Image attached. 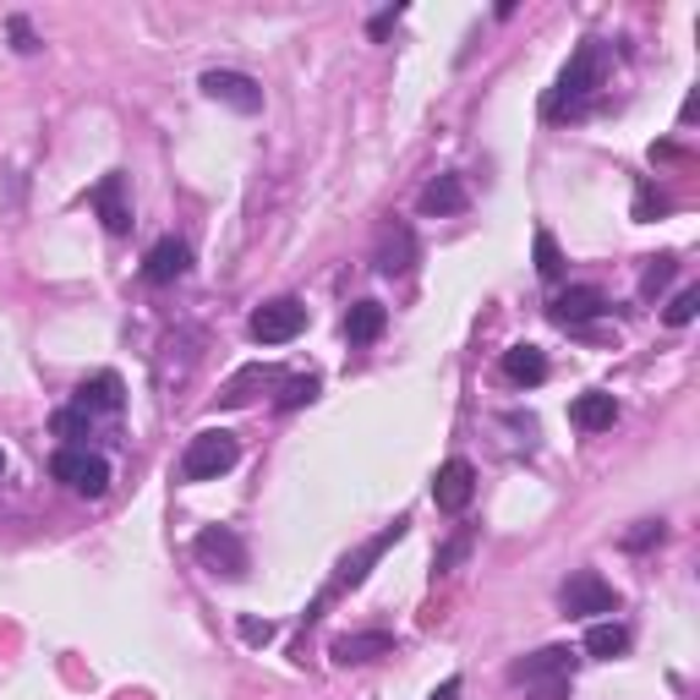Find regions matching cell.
I'll return each mask as SVG.
<instances>
[{
  "label": "cell",
  "mask_w": 700,
  "mask_h": 700,
  "mask_svg": "<svg viewBox=\"0 0 700 700\" xmlns=\"http://www.w3.org/2000/svg\"><path fill=\"white\" fill-rule=\"evenodd\" d=\"M585 651H591L597 662H613V657L630 651V630H624V624H591V630H585Z\"/></svg>",
  "instance_id": "21"
},
{
  "label": "cell",
  "mask_w": 700,
  "mask_h": 700,
  "mask_svg": "<svg viewBox=\"0 0 700 700\" xmlns=\"http://www.w3.org/2000/svg\"><path fill=\"white\" fill-rule=\"evenodd\" d=\"M536 274H542V279H559V274H564V257H559L553 230H536Z\"/></svg>",
  "instance_id": "25"
},
{
  "label": "cell",
  "mask_w": 700,
  "mask_h": 700,
  "mask_svg": "<svg viewBox=\"0 0 700 700\" xmlns=\"http://www.w3.org/2000/svg\"><path fill=\"white\" fill-rule=\"evenodd\" d=\"M411 263H416V236H411V225H388V230H383L378 274L400 279V274H411Z\"/></svg>",
  "instance_id": "19"
},
{
  "label": "cell",
  "mask_w": 700,
  "mask_h": 700,
  "mask_svg": "<svg viewBox=\"0 0 700 700\" xmlns=\"http://www.w3.org/2000/svg\"><path fill=\"white\" fill-rule=\"evenodd\" d=\"M673 208V197L668 191H657L651 181H640V191H635V219H651V214H668Z\"/></svg>",
  "instance_id": "27"
},
{
  "label": "cell",
  "mask_w": 700,
  "mask_h": 700,
  "mask_svg": "<svg viewBox=\"0 0 700 700\" xmlns=\"http://www.w3.org/2000/svg\"><path fill=\"white\" fill-rule=\"evenodd\" d=\"M127 405V383L116 378V373H93V378L77 383V411H88V416H116Z\"/></svg>",
  "instance_id": "14"
},
{
  "label": "cell",
  "mask_w": 700,
  "mask_h": 700,
  "mask_svg": "<svg viewBox=\"0 0 700 700\" xmlns=\"http://www.w3.org/2000/svg\"><path fill=\"white\" fill-rule=\"evenodd\" d=\"M236 460H241L236 433H225V427H203V433L187 444V454H181V476H187V482H219Z\"/></svg>",
  "instance_id": "4"
},
{
  "label": "cell",
  "mask_w": 700,
  "mask_h": 700,
  "mask_svg": "<svg viewBox=\"0 0 700 700\" xmlns=\"http://www.w3.org/2000/svg\"><path fill=\"white\" fill-rule=\"evenodd\" d=\"M559 608H564V619H602V613H619V591L597 570H574L559 591Z\"/></svg>",
  "instance_id": "7"
},
{
  "label": "cell",
  "mask_w": 700,
  "mask_h": 700,
  "mask_svg": "<svg viewBox=\"0 0 700 700\" xmlns=\"http://www.w3.org/2000/svg\"><path fill=\"white\" fill-rule=\"evenodd\" d=\"M241 640H247V645H268V640H274V624H268V619H241Z\"/></svg>",
  "instance_id": "30"
},
{
  "label": "cell",
  "mask_w": 700,
  "mask_h": 700,
  "mask_svg": "<svg viewBox=\"0 0 700 700\" xmlns=\"http://www.w3.org/2000/svg\"><path fill=\"white\" fill-rule=\"evenodd\" d=\"M0 471H6V448H0Z\"/></svg>",
  "instance_id": "34"
},
{
  "label": "cell",
  "mask_w": 700,
  "mask_h": 700,
  "mask_svg": "<svg viewBox=\"0 0 700 700\" xmlns=\"http://www.w3.org/2000/svg\"><path fill=\"white\" fill-rule=\"evenodd\" d=\"M187 268H191V247L181 236H159V241L148 247V257H142V279H148V285H176Z\"/></svg>",
  "instance_id": "11"
},
{
  "label": "cell",
  "mask_w": 700,
  "mask_h": 700,
  "mask_svg": "<svg viewBox=\"0 0 700 700\" xmlns=\"http://www.w3.org/2000/svg\"><path fill=\"white\" fill-rule=\"evenodd\" d=\"M696 313H700V290L690 285V290L673 296V307L662 313V323H668V328H684V323H696Z\"/></svg>",
  "instance_id": "26"
},
{
  "label": "cell",
  "mask_w": 700,
  "mask_h": 700,
  "mask_svg": "<svg viewBox=\"0 0 700 700\" xmlns=\"http://www.w3.org/2000/svg\"><path fill=\"white\" fill-rule=\"evenodd\" d=\"M394 651V635L388 630H362V635H339L328 645V657L339 662V668H362V662H378Z\"/></svg>",
  "instance_id": "15"
},
{
  "label": "cell",
  "mask_w": 700,
  "mask_h": 700,
  "mask_svg": "<svg viewBox=\"0 0 700 700\" xmlns=\"http://www.w3.org/2000/svg\"><path fill=\"white\" fill-rule=\"evenodd\" d=\"M673 274H679V257H668V253L651 257V263H645V274H640V302H657V296L673 285Z\"/></svg>",
  "instance_id": "22"
},
{
  "label": "cell",
  "mask_w": 700,
  "mask_h": 700,
  "mask_svg": "<svg viewBox=\"0 0 700 700\" xmlns=\"http://www.w3.org/2000/svg\"><path fill=\"white\" fill-rule=\"evenodd\" d=\"M476 499V465L471 460H444L433 476V504L444 514H465Z\"/></svg>",
  "instance_id": "9"
},
{
  "label": "cell",
  "mask_w": 700,
  "mask_h": 700,
  "mask_svg": "<svg viewBox=\"0 0 700 700\" xmlns=\"http://www.w3.org/2000/svg\"><path fill=\"white\" fill-rule=\"evenodd\" d=\"M602 88V39H585L580 50L570 56V66L559 71L553 93L542 99V116L548 121H564V116H580L591 105V93Z\"/></svg>",
  "instance_id": "1"
},
{
  "label": "cell",
  "mask_w": 700,
  "mask_h": 700,
  "mask_svg": "<svg viewBox=\"0 0 700 700\" xmlns=\"http://www.w3.org/2000/svg\"><path fill=\"white\" fill-rule=\"evenodd\" d=\"M465 548H471V536H454V542H448L444 553H438V564H433V574H448V564H454V559H465Z\"/></svg>",
  "instance_id": "31"
},
{
  "label": "cell",
  "mask_w": 700,
  "mask_h": 700,
  "mask_svg": "<svg viewBox=\"0 0 700 700\" xmlns=\"http://www.w3.org/2000/svg\"><path fill=\"white\" fill-rule=\"evenodd\" d=\"M662 536H668V525H662V520H640L635 531H624V548L640 553V548H651V542H662Z\"/></svg>",
  "instance_id": "28"
},
{
  "label": "cell",
  "mask_w": 700,
  "mask_h": 700,
  "mask_svg": "<svg viewBox=\"0 0 700 700\" xmlns=\"http://www.w3.org/2000/svg\"><path fill=\"white\" fill-rule=\"evenodd\" d=\"M465 181L460 176H433L427 187H422V197H416V208L427 214V219H448V214H465Z\"/></svg>",
  "instance_id": "17"
},
{
  "label": "cell",
  "mask_w": 700,
  "mask_h": 700,
  "mask_svg": "<svg viewBox=\"0 0 700 700\" xmlns=\"http://www.w3.org/2000/svg\"><path fill=\"white\" fill-rule=\"evenodd\" d=\"M88 203H93V214L105 219L110 236H127L131 230V203H127V176H121V170H110L99 187L88 191Z\"/></svg>",
  "instance_id": "10"
},
{
  "label": "cell",
  "mask_w": 700,
  "mask_h": 700,
  "mask_svg": "<svg viewBox=\"0 0 700 700\" xmlns=\"http://www.w3.org/2000/svg\"><path fill=\"white\" fill-rule=\"evenodd\" d=\"M570 422L580 433H608V427L619 422V400H613L608 388H585V394H574Z\"/></svg>",
  "instance_id": "16"
},
{
  "label": "cell",
  "mask_w": 700,
  "mask_h": 700,
  "mask_svg": "<svg viewBox=\"0 0 700 700\" xmlns=\"http://www.w3.org/2000/svg\"><path fill=\"white\" fill-rule=\"evenodd\" d=\"M427 700H460V673H448V679H444V684H438V690H433Z\"/></svg>",
  "instance_id": "33"
},
{
  "label": "cell",
  "mask_w": 700,
  "mask_h": 700,
  "mask_svg": "<svg viewBox=\"0 0 700 700\" xmlns=\"http://www.w3.org/2000/svg\"><path fill=\"white\" fill-rule=\"evenodd\" d=\"M50 427H56V438H66V444L82 448V438L93 433V416H88V411H77V405H66V411L50 416Z\"/></svg>",
  "instance_id": "23"
},
{
  "label": "cell",
  "mask_w": 700,
  "mask_h": 700,
  "mask_svg": "<svg viewBox=\"0 0 700 700\" xmlns=\"http://www.w3.org/2000/svg\"><path fill=\"white\" fill-rule=\"evenodd\" d=\"M504 378L514 388H536V383H548V356H542V345H510L504 351Z\"/></svg>",
  "instance_id": "18"
},
{
  "label": "cell",
  "mask_w": 700,
  "mask_h": 700,
  "mask_svg": "<svg viewBox=\"0 0 700 700\" xmlns=\"http://www.w3.org/2000/svg\"><path fill=\"white\" fill-rule=\"evenodd\" d=\"M608 313V296L597 290V285H570L564 296H553V307H548V318L559 323V328H580V323L602 318Z\"/></svg>",
  "instance_id": "12"
},
{
  "label": "cell",
  "mask_w": 700,
  "mask_h": 700,
  "mask_svg": "<svg viewBox=\"0 0 700 700\" xmlns=\"http://www.w3.org/2000/svg\"><path fill=\"white\" fill-rule=\"evenodd\" d=\"M405 525H411V520H394V525H383V531L367 542V548H362V553H356V559H345V564H339V574H334V591H345V585H362V580H367V570H373L383 553H388V548L405 536Z\"/></svg>",
  "instance_id": "13"
},
{
  "label": "cell",
  "mask_w": 700,
  "mask_h": 700,
  "mask_svg": "<svg viewBox=\"0 0 700 700\" xmlns=\"http://www.w3.org/2000/svg\"><path fill=\"white\" fill-rule=\"evenodd\" d=\"M11 39H17V50H22V56H33V50H39V39H33V28H28L22 17H11Z\"/></svg>",
  "instance_id": "32"
},
{
  "label": "cell",
  "mask_w": 700,
  "mask_h": 700,
  "mask_svg": "<svg viewBox=\"0 0 700 700\" xmlns=\"http://www.w3.org/2000/svg\"><path fill=\"white\" fill-rule=\"evenodd\" d=\"M50 476L61 482L66 493H77V499H105V493H110V460L93 454L88 444L56 448V454H50Z\"/></svg>",
  "instance_id": "3"
},
{
  "label": "cell",
  "mask_w": 700,
  "mask_h": 700,
  "mask_svg": "<svg viewBox=\"0 0 700 700\" xmlns=\"http://www.w3.org/2000/svg\"><path fill=\"white\" fill-rule=\"evenodd\" d=\"M247 328H253L257 345H290V339L307 328V307H302L296 296H274V302L257 307Z\"/></svg>",
  "instance_id": "8"
},
{
  "label": "cell",
  "mask_w": 700,
  "mask_h": 700,
  "mask_svg": "<svg viewBox=\"0 0 700 700\" xmlns=\"http://www.w3.org/2000/svg\"><path fill=\"white\" fill-rule=\"evenodd\" d=\"M318 400V378L307 373V378H290L279 388V400H274V411H296V405H313Z\"/></svg>",
  "instance_id": "24"
},
{
  "label": "cell",
  "mask_w": 700,
  "mask_h": 700,
  "mask_svg": "<svg viewBox=\"0 0 700 700\" xmlns=\"http://www.w3.org/2000/svg\"><path fill=\"white\" fill-rule=\"evenodd\" d=\"M405 17V6H388V11H378L373 22H367V39H388V28Z\"/></svg>",
  "instance_id": "29"
},
{
  "label": "cell",
  "mask_w": 700,
  "mask_h": 700,
  "mask_svg": "<svg viewBox=\"0 0 700 700\" xmlns=\"http://www.w3.org/2000/svg\"><path fill=\"white\" fill-rule=\"evenodd\" d=\"M383 328H388V307H383V302H356V307L345 313V339H351V345H373Z\"/></svg>",
  "instance_id": "20"
},
{
  "label": "cell",
  "mask_w": 700,
  "mask_h": 700,
  "mask_svg": "<svg viewBox=\"0 0 700 700\" xmlns=\"http://www.w3.org/2000/svg\"><path fill=\"white\" fill-rule=\"evenodd\" d=\"M570 668H574L570 645H542V651H531L525 662H514L510 679L525 684L536 700H570Z\"/></svg>",
  "instance_id": "2"
},
{
  "label": "cell",
  "mask_w": 700,
  "mask_h": 700,
  "mask_svg": "<svg viewBox=\"0 0 700 700\" xmlns=\"http://www.w3.org/2000/svg\"><path fill=\"white\" fill-rule=\"evenodd\" d=\"M197 88L214 99V105H225V110H236V116H257L263 110V82L247 77V71H230V66H208L203 77H197Z\"/></svg>",
  "instance_id": "6"
},
{
  "label": "cell",
  "mask_w": 700,
  "mask_h": 700,
  "mask_svg": "<svg viewBox=\"0 0 700 700\" xmlns=\"http://www.w3.org/2000/svg\"><path fill=\"white\" fill-rule=\"evenodd\" d=\"M191 559L208 574H225V580H241V574L253 570V553H247V542L230 525H203L191 536Z\"/></svg>",
  "instance_id": "5"
}]
</instances>
